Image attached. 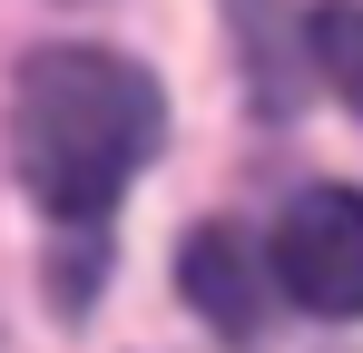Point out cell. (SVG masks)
Instances as JSON below:
<instances>
[{"label": "cell", "instance_id": "obj_1", "mask_svg": "<svg viewBox=\"0 0 363 353\" xmlns=\"http://www.w3.org/2000/svg\"><path fill=\"white\" fill-rule=\"evenodd\" d=\"M157 138H167V99L138 59L40 50L10 79V167L60 226H99L118 186L157 157Z\"/></svg>", "mask_w": 363, "mask_h": 353}, {"label": "cell", "instance_id": "obj_4", "mask_svg": "<svg viewBox=\"0 0 363 353\" xmlns=\"http://www.w3.org/2000/svg\"><path fill=\"white\" fill-rule=\"evenodd\" d=\"M314 69H324V89L363 118V0H334V10H314Z\"/></svg>", "mask_w": 363, "mask_h": 353}, {"label": "cell", "instance_id": "obj_3", "mask_svg": "<svg viewBox=\"0 0 363 353\" xmlns=\"http://www.w3.org/2000/svg\"><path fill=\"white\" fill-rule=\"evenodd\" d=\"M177 294L216 324V334H255L265 324V255L245 226H196L177 245Z\"/></svg>", "mask_w": 363, "mask_h": 353}, {"label": "cell", "instance_id": "obj_2", "mask_svg": "<svg viewBox=\"0 0 363 353\" xmlns=\"http://www.w3.org/2000/svg\"><path fill=\"white\" fill-rule=\"evenodd\" d=\"M275 285L304 314H363V196L354 186H304L275 226Z\"/></svg>", "mask_w": 363, "mask_h": 353}]
</instances>
